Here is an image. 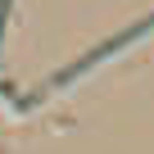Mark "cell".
Returning <instances> with one entry per match:
<instances>
[{
  "mask_svg": "<svg viewBox=\"0 0 154 154\" xmlns=\"http://www.w3.org/2000/svg\"><path fill=\"white\" fill-rule=\"evenodd\" d=\"M145 32H154V14H145V18H140L136 27H127L122 36H113V41H104V45H100V50H91L86 59H77L72 68H63V72L54 77L50 86H41V91H36V100H45V95H54V91H63V86H72V82H77V77H82V72H91V68H100L104 59H113L118 50H127V45H136V41H140Z\"/></svg>",
  "mask_w": 154,
  "mask_h": 154,
  "instance_id": "1",
  "label": "cell"
},
{
  "mask_svg": "<svg viewBox=\"0 0 154 154\" xmlns=\"http://www.w3.org/2000/svg\"><path fill=\"white\" fill-rule=\"evenodd\" d=\"M5 14H9V0H0V32H5Z\"/></svg>",
  "mask_w": 154,
  "mask_h": 154,
  "instance_id": "2",
  "label": "cell"
}]
</instances>
